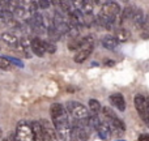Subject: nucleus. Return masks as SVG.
Segmentation results:
<instances>
[{"mask_svg": "<svg viewBox=\"0 0 149 141\" xmlns=\"http://www.w3.org/2000/svg\"><path fill=\"white\" fill-rule=\"evenodd\" d=\"M97 65H98V63H95V62L92 63V67H97Z\"/></svg>", "mask_w": 149, "mask_h": 141, "instance_id": "nucleus-36", "label": "nucleus"}, {"mask_svg": "<svg viewBox=\"0 0 149 141\" xmlns=\"http://www.w3.org/2000/svg\"><path fill=\"white\" fill-rule=\"evenodd\" d=\"M54 127L58 132V136L62 140H71V131H72V127H71L70 122L67 119H62V120H56L52 122Z\"/></svg>", "mask_w": 149, "mask_h": 141, "instance_id": "nucleus-4", "label": "nucleus"}, {"mask_svg": "<svg viewBox=\"0 0 149 141\" xmlns=\"http://www.w3.org/2000/svg\"><path fill=\"white\" fill-rule=\"evenodd\" d=\"M90 52H92V49H81L79 50V52H77L76 55H74V62L76 63H82L85 62V60L89 58Z\"/></svg>", "mask_w": 149, "mask_h": 141, "instance_id": "nucleus-15", "label": "nucleus"}, {"mask_svg": "<svg viewBox=\"0 0 149 141\" xmlns=\"http://www.w3.org/2000/svg\"><path fill=\"white\" fill-rule=\"evenodd\" d=\"M1 39L7 44H9V46H17L18 42H20V39H18L17 37L13 35L12 33H8V31H5V33L1 34Z\"/></svg>", "mask_w": 149, "mask_h": 141, "instance_id": "nucleus-14", "label": "nucleus"}, {"mask_svg": "<svg viewBox=\"0 0 149 141\" xmlns=\"http://www.w3.org/2000/svg\"><path fill=\"white\" fill-rule=\"evenodd\" d=\"M16 136H17V139L21 140V141L34 140V133H33L31 124H29L28 122H25V120L18 122L17 127H16Z\"/></svg>", "mask_w": 149, "mask_h": 141, "instance_id": "nucleus-2", "label": "nucleus"}, {"mask_svg": "<svg viewBox=\"0 0 149 141\" xmlns=\"http://www.w3.org/2000/svg\"><path fill=\"white\" fill-rule=\"evenodd\" d=\"M110 102L113 103V106H115L119 111L126 110V101H124V97L120 93H114L113 95H110Z\"/></svg>", "mask_w": 149, "mask_h": 141, "instance_id": "nucleus-9", "label": "nucleus"}, {"mask_svg": "<svg viewBox=\"0 0 149 141\" xmlns=\"http://www.w3.org/2000/svg\"><path fill=\"white\" fill-rule=\"evenodd\" d=\"M89 108H90V113L97 115L101 111V103L97 99H89Z\"/></svg>", "mask_w": 149, "mask_h": 141, "instance_id": "nucleus-23", "label": "nucleus"}, {"mask_svg": "<svg viewBox=\"0 0 149 141\" xmlns=\"http://www.w3.org/2000/svg\"><path fill=\"white\" fill-rule=\"evenodd\" d=\"M84 22L86 26H90L94 22V17H93V12H85L84 15Z\"/></svg>", "mask_w": 149, "mask_h": 141, "instance_id": "nucleus-25", "label": "nucleus"}, {"mask_svg": "<svg viewBox=\"0 0 149 141\" xmlns=\"http://www.w3.org/2000/svg\"><path fill=\"white\" fill-rule=\"evenodd\" d=\"M1 9H3V8H1V5H0V12H1Z\"/></svg>", "mask_w": 149, "mask_h": 141, "instance_id": "nucleus-38", "label": "nucleus"}, {"mask_svg": "<svg viewBox=\"0 0 149 141\" xmlns=\"http://www.w3.org/2000/svg\"><path fill=\"white\" fill-rule=\"evenodd\" d=\"M102 114L106 116L107 119H114V118H116V115H115V113H114L113 110H111L110 107H102Z\"/></svg>", "mask_w": 149, "mask_h": 141, "instance_id": "nucleus-26", "label": "nucleus"}, {"mask_svg": "<svg viewBox=\"0 0 149 141\" xmlns=\"http://www.w3.org/2000/svg\"><path fill=\"white\" fill-rule=\"evenodd\" d=\"M86 123H88V127L89 128H92V129H97V127L101 124V120L97 118V115L95 114H93L92 116H88L86 118Z\"/></svg>", "mask_w": 149, "mask_h": 141, "instance_id": "nucleus-19", "label": "nucleus"}, {"mask_svg": "<svg viewBox=\"0 0 149 141\" xmlns=\"http://www.w3.org/2000/svg\"><path fill=\"white\" fill-rule=\"evenodd\" d=\"M43 46H45L46 52H49V54H55V52H56V44H55V41H51V39H49V41H43Z\"/></svg>", "mask_w": 149, "mask_h": 141, "instance_id": "nucleus-22", "label": "nucleus"}, {"mask_svg": "<svg viewBox=\"0 0 149 141\" xmlns=\"http://www.w3.org/2000/svg\"><path fill=\"white\" fill-rule=\"evenodd\" d=\"M106 65H107V67H114L115 62H114V60H106Z\"/></svg>", "mask_w": 149, "mask_h": 141, "instance_id": "nucleus-34", "label": "nucleus"}, {"mask_svg": "<svg viewBox=\"0 0 149 141\" xmlns=\"http://www.w3.org/2000/svg\"><path fill=\"white\" fill-rule=\"evenodd\" d=\"M101 12L106 16H110V17H116V16L120 13V7L116 1H106L105 4L102 5V9Z\"/></svg>", "mask_w": 149, "mask_h": 141, "instance_id": "nucleus-5", "label": "nucleus"}, {"mask_svg": "<svg viewBox=\"0 0 149 141\" xmlns=\"http://www.w3.org/2000/svg\"><path fill=\"white\" fill-rule=\"evenodd\" d=\"M38 5L41 9H47L51 5V1L50 0H38Z\"/></svg>", "mask_w": 149, "mask_h": 141, "instance_id": "nucleus-31", "label": "nucleus"}, {"mask_svg": "<svg viewBox=\"0 0 149 141\" xmlns=\"http://www.w3.org/2000/svg\"><path fill=\"white\" fill-rule=\"evenodd\" d=\"M31 128H33V133H34V141L45 140L43 126H42L41 122H33L31 123Z\"/></svg>", "mask_w": 149, "mask_h": 141, "instance_id": "nucleus-11", "label": "nucleus"}, {"mask_svg": "<svg viewBox=\"0 0 149 141\" xmlns=\"http://www.w3.org/2000/svg\"><path fill=\"white\" fill-rule=\"evenodd\" d=\"M95 131H97L100 139H102V140H107L109 137H110V135H111L110 126H109V124H106V123H102V122H101V124L97 127V129H95Z\"/></svg>", "mask_w": 149, "mask_h": 141, "instance_id": "nucleus-13", "label": "nucleus"}, {"mask_svg": "<svg viewBox=\"0 0 149 141\" xmlns=\"http://www.w3.org/2000/svg\"><path fill=\"white\" fill-rule=\"evenodd\" d=\"M33 20L36 21L37 24H38V25H45V20H43V16L41 15V13H34L33 15Z\"/></svg>", "mask_w": 149, "mask_h": 141, "instance_id": "nucleus-28", "label": "nucleus"}, {"mask_svg": "<svg viewBox=\"0 0 149 141\" xmlns=\"http://www.w3.org/2000/svg\"><path fill=\"white\" fill-rule=\"evenodd\" d=\"M141 37L143 38H149V31H144V33H141Z\"/></svg>", "mask_w": 149, "mask_h": 141, "instance_id": "nucleus-35", "label": "nucleus"}, {"mask_svg": "<svg viewBox=\"0 0 149 141\" xmlns=\"http://www.w3.org/2000/svg\"><path fill=\"white\" fill-rule=\"evenodd\" d=\"M123 1H126V3H127V1H130V0H123Z\"/></svg>", "mask_w": 149, "mask_h": 141, "instance_id": "nucleus-39", "label": "nucleus"}, {"mask_svg": "<svg viewBox=\"0 0 149 141\" xmlns=\"http://www.w3.org/2000/svg\"><path fill=\"white\" fill-rule=\"evenodd\" d=\"M38 8H39L38 3H36V1H31L30 4H29V9H28V12L30 13V15H34V13H37V10H38Z\"/></svg>", "mask_w": 149, "mask_h": 141, "instance_id": "nucleus-29", "label": "nucleus"}, {"mask_svg": "<svg viewBox=\"0 0 149 141\" xmlns=\"http://www.w3.org/2000/svg\"><path fill=\"white\" fill-rule=\"evenodd\" d=\"M42 123V126H43V132H45V140H56L59 136H56L58 135V132H56V129H54L49 124V122H46V120H42L41 122Z\"/></svg>", "mask_w": 149, "mask_h": 141, "instance_id": "nucleus-10", "label": "nucleus"}, {"mask_svg": "<svg viewBox=\"0 0 149 141\" xmlns=\"http://www.w3.org/2000/svg\"><path fill=\"white\" fill-rule=\"evenodd\" d=\"M115 37L119 39V42H127L130 38H131V33H130L127 29L120 28L115 31Z\"/></svg>", "mask_w": 149, "mask_h": 141, "instance_id": "nucleus-17", "label": "nucleus"}, {"mask_svg": "<svg viewBox=\"0 0 149 141\" xmlns=\"http://www.w3.org/2000/svg\"><path fill=\"white\" fill-rule=\"evenodd\" d=\"M26 12H28V9H25L24 5H18L15 10V15L17 16V17H24V16L26 15Z\"/></svg>", "mask_w": 149, "mask_h": 141, "instance_id": "nucleus-27", "label": "nucleus"}, {"mask_svg": "<svg viewBox=\"0 0 149 141\" xmlns=\"http://www.w3.org/2000/svg\"><path fill=\"white\" fill-rule=\"evenodd\" d=\"M89 137V133L85 129V126L74 124L71 131V140H86Z\"/></svg>", "mask_w": 149, "mask_h": 141, "instance_id": "nucleus-7", "label": "nucleus"}, {"mask_svg": "<svg viewBox=\"0 0 149 141\" xmlns=\"http://www.w3.org/2000/svg\"><path fill=\"white\" fill-rule=\"evenodd\" d=\"M67 111L73 116L74 119H76V120L86 119L88 116L90 115L89 110H88L84 105H81V103H79V102H74V101L67 103Z\"/></svg>", "mask_w": 149, "mask_h": 141, "instance_id": "nucleus-1", "label": "nucleus"}, {"mask_svg": "<svg viewBox=\"0 0 149 141\" xmlns=\"http://www.w3.org/2000/svg\"><path fill=\"white\" fill-rule=\"evenodd\" d=\"M139 140H140V141L149 140V135H147V133H144V135H140V136H139Z\"/></svg>", "mask_w": 149, "mask_h": 141, "instance_id": "nucleus-32", "label": "nucleus"}, {"mask_svg": "<svg viewBox=\"0 0 149 141\" xmlns=\"http://www.w3.org/2000/svg\"><path fill=\"white\" fill-rule=\"evenodd\" d=\"M18 3H20V5H29L30 4V0H18Z\"/></svg>", "mask_w": 149, "mask_h": 141, "instance_id": "nucleus-33", "label": "nucleus"}, {"mask_svg": "<svg viewBox=\"0 0 149 141\" xmlns=\"http://www.w3.org/2000/svg\"><path fill=\"white\" fill-rule=\"evenodd\" d=\"M73 0H60V8H62L64 12L72 13L73 12Z\"/></svg>", "mask_w": 149, "mask_h": 141, "instance_id": "nucleus-20", "label": "nucleus"}, {"mask_svg": "<svg viewBox=\"0 0 149 141\" xmlns=\"http://www.w3.org/2000/svg\"><path fill=\"white\" fill-rule=\"evenodd\" d=\"M50 114H51V119L52 122H56V120H62V119H67V111L64 110L60 103H52L51 108H50Z\"/></svg>", "mask_w": 149, "mask_h": 141, "instance_id": "nucleus-6", "label": "nucleus"}, {"mask_svg": "<svg viewBox=\"0 0 149 141\" xmlns=\"http://www.w3.org/2000/svg\"><path fill=\"white\" fill-rule=\"evenodd\" d=\"M82 47V39H76V38H71V42L68 43V49L71 51H76V50H81Z\"/></svg>", "mask_w": 149, "mask_h": 141, "instance_id": "nucleus-21", "label": "nucleus"}, {"mask_svg": "<svg viewBox=\"0 0 149 141\" xmlns=\"http://www.w3.org/2000/svg\"><path fill=\"white\" fill-rule=\"evenodd\" d=\"M1 135H3V131H1V128H0V139H1Z\"/></svg>", "mask_w": 149, "mask_h": 141, "instance_id": "nucleus-37", "label": "nucleus"}, {"mask_svg": "<svg viewBox=\"0 0 149 141\" xmlns=\"http://www.w3.org/2000/svg\"><path fill=\"white\" fill-rule=\"evenodd\" d=\"M135 8L134 7H126L123 9V12H122L120 15V20L122 21H126V20H132V17H134L135 15Z\"/></svg>", "mask_w": 149, "mask_h": 141, "instance_id": "nucleus-18", "label": "nucleus"}, {"mask_svg": "<svg viewBox=\"0 0 149 141\" xmlns=\"http://www.w3.org/2000/svg\"><path fill=\"white\" fill-rule=\"evenodd\" d=\"M30 47H31V51L37 55V56H43L46 50H45L43 46V41L39 38H33L30 41Z\"/></svg>", "mask_w": 149, "mask_h": 141, "instance_id": "nucleus-8", "label": "nucleus"}, {"mask_svg": "<svg viewBox=\"0 0 149 141\" xmlns=\"http://www.w3.org/2000/svg\"><path fill=\"white\" fill-rule=\"evenodd\" d=\"M132 21H134V24L136 26H141L145 24V16L144 13H143L141 9H136L135 10V15L134 17H132Z\"/></svg>", "mask_w": 149, "mask_h": 141, "instance_id": "nucleus-16", "label": "nucleus"}, {"mask_svg": "<svg viewBox=\"0 0 149 141\" xmlns=\"http://www.w3.org/2000/svg\"><path fill=\"white\" fill-rule=\"evenodd\" d=\"M0 68L4 71H8L12 68V62L8 60L7 56H0Z\"/></svg>", "mask_w": 149, "mask_h": 141, "instance_id": "nucleus-24", "label": "nucleus"}, {"mask_svg": "<svg viewBox=\"0 0 149 141\" xmlns=\"http://www.w3.org/2000/svg\"><path fill=\"white\" fill-rule=\"evenodd\" d=\"M119 39L113 35H105L102 38V46L107 50H115L118 47Z\"/></svg>", "mask_w": 149, "mask_h": 141, "instance_id": "nucleus-12", "label": "nucleus"}, {"mask_svg": "<svg viewBox=\"0 0 149 141\" xmlns=\"http://www.w3.org/2000/svg\"><path fill=\"white\" fill-rule=\"evenodd\" d=\"M7 58H8V60H10V62H12V64L17 65V67H20V68H24V63L21 62L20 59H17V58H13V56H7Z\"/></svg>", "mask_w": 149, "mask_h": 141, "instance_id": "nucleus-30", "label": "nucleus"}, {"mask_svg": "<svg viewBox=\"0 0 149 141\" xmlns=\"http://www.w3.org/2000/svg\"><path fill=\"white\" fill-rule=\"evenodd\" d=\"M135 107H136L140 118L147 123V126H149V103H148V101L145 99L144 95L137 94L136 97H135Z\"/></svg>", "mask_w": 149, "mask_h": 141, "instance_id": "nucleus-3", "label": "nucleus"}]
</instances>
